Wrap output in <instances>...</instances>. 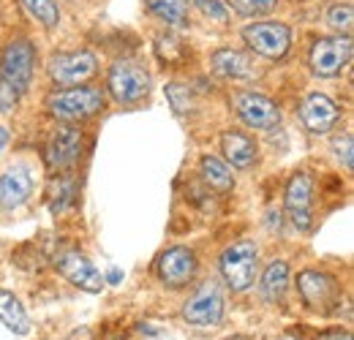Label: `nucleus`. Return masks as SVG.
<instances>
[{"label": "nucleus", "instance_id": "obj_14", "mask_svg": "<svg viewBox=\"0 0 354 340\" xmlns=\"http://www.w3.org/2000/svg\"><path fill=\"white\" fill-rule=\"evenodd\" d=\"M82 153V133L74 126H60L46 147V161L52 169H71Z\"/></svg>", "mask_w": 354, "mask_h": 340}, {"label": "nucleus", "instance_id": "obj_2", "mask_svg": "<svg viewBox=\"0 0 354 340\" xmlns=\"http://www.w3.org/2000/svg\"><path fill=\"white\" fill-rule=\"evenodd\" d=\"M221 275L226 286L232 292H245L254 286L257 281V270H259V248L254 240H237L234 245H229L221 254Z\"/></svg>", "mask_w": 354, "mask_h": 340}, {"label": "nucleus", "instance_id": "obj_18", "mask_svg": "<svg viewBox=\"0 0 354 340\" xmlns=\"http://www.w3.org/2000/svg\"><path fill=\"white\" fill-rule=\"evenodd\" d=\"M221 153L234 169H248L257 158V144L251 136L240 131H226L221 136Z\"/></svg>", "mask_w": 354, "mask_h": 340}, {"label": "nucleus", "instance_id": "obj_23", "mask_svg": "<svg viewBox=\"0 0 354 340\" xmlns=\"http://www.w3.org/2000/svg\"><path fill=\"white\" fill-rule=\"evenodd\" d=\"M22 6L28 8L30 17H36L44 28H55L60 22V8L55 0H22Z\"/></svg>", "mask_w": 354, "mask_h": 340}, {"label": "nucleus", "instance_id": "obj_8", "mask_svg": "<svg viewBox=\"0 0 354 340\" xmlns=\"http://www.w3.org/2000/svg\"><path fill=\"white\" fill-rule=\"evenodd\" d=\"M95 74V55L88 49L80 52H60L49 57V77L63 87L88 82Z\"/></svg>", "mask_w": 354, "mask_h": 340}, {"label": "nucleus", "instance_id": "obj_17", "mask_svg": "<svg viewBox=\"0 0 354 340\" xmlns=\"http://www.w3.org/2000/svg\"><path fill=\"white\" fill-rule=\"evenodd\" d=\"M210 66L218 77H226V79H251L257 74L254 68V60L237 49H218L213 52L210 57Z\"/></svg>", "mask_w": 354, "mask_h": 340}, {"label": "nucleus", "instance_id": "obj_31", "mask_svg": "<svg viewBox=\"0 0 354 340\" xmlns=\"http://www.w3.org/2000/svg\"><path fill=\"white\" fill-rule=\"evenodd\" d=\"M118 281H120V270H112L109 272V283H118Z\"/></svg>", "mask_w": 354, "mask_h": 340}, {"label": "nucleus", "instance_id": "obj_30", "mask_svg": "<svg viewBox=\"0 0 354 340\" xmlns=\"http://www.w3.org/2000/svg\"><path fill=\"white\" fill-rule=\"evenodd\" d=\"M6 144H8V131H6V128L0 126V150H3Z\"/></svg>", "mask_w": 354, "mask_h": 340}, {"label": "nucleus", "instance_id": "obj_25", "mask_svg": "<svg viewBox=\"0 0 354 340\" xmlns=\"http://www.w3.org/2000/svg\"><path fill=\"white\" fill-rule=\"evenodd\" d=\"M226 3L243 17H262L278 6V0H226Z\"/></svg>", "mask_w": 354, "mask_h": 340}, {"label": "nucleus", "instance_id": "obj_3", "mask_svg": "<svg viewBox=\"0 0 354 340\" xmlns=\"http://www.w3.org/2000/svg\"><path fill=\"white\" fill-rule=\"evenodd\" d=\"M46 106L52 117L63 123H77V120H88L104 109V93L98 87H71V90H60L49 95Z\"/></svg>", "mask_w": 354, "mask_h": 340}, {"label": "nucleus", "instance_id": "obj_15", "mask_svg": "<svg viewBox=\"0 0 354 340\" xmlns=\"http://www.w3.org/2000/svg\"><path fill=\"white\" fill-rule=\"evenodd\" d=\"M297 289H300V294L306 299V305L313 308V310H327V305H333L338 299V283L330 275L316 272V270L300 272Z\"/></svg>", "mask_w": 354, "mask_h": 340}, {"label": "nucleus", "instance_id": "obj_26", "mask_svg": "<svg viewBox=\"0 0 354 340\" xmlns=\"http://www.w3.org/2000/svg\"><path fill=\"white\" fill-rule=\"evenodd\" d=\"M167 95H169V104H172V109H175L177 115H185L191 106H194V93H191V87L185 85H167Z\"/></svg>", "mask_w": 354, "mask_h": 340}, {"label": "nucleus", "instance_id": "obj_16", "mask_svg": "<svg viewBox=\"0 0 354 340\" xmlns=\"http://www.w3.org/2000/svg\"><path fill=\"white\" fill-rule=\"evenodd\" d=\"M33 193V177L25 167H11L0 177V207L17 210L22 207Z\"/></svg>", "mask_w": 354, "mask_h": 340}, {"label": "nucleus", "instance_id": "obj_12", "mask_svg": "<svg viewBox=\"0 0 354 340\" xmlns=\"http://www.w3.org/2000/svg\"><path fill=\"white\" fill-rule=\"evenodd\" d=\"M234 106H237V115L240 120L248 128H257V131H270L281 123V112L278 106L265 98V95H257V93H240L234 98Z\"/></svg>", "mask_w": 354, "mask_h": 340}, {"label": "nucleus", "instance_id": "obj_4", "mask_svg": "<svg viewBox=\"0 0 354 340\" xmlns=\"http://www.w3.org/2000/svg\"><path fill=\"white\" fill-rule=\"evenodd\" d=\"M223 316V292L216 281L202 283L183 305V319L194 327H213Z\"/></svg>", "mask_w": 354, "mask_h": 340}, {"label": "nucleus", "instance_id": "obj_10", "mask_svg": "<svg viewBox=\"0 0 354 340\" xmlns=\"http://www.w3.org/2000/svg\"><path fill=\"white\" fill-rule=\"evenodd\" d=\"M310 196H313V182L306 171H295L286 182L283 193V207L295 229L308 232L310 229Z\"/></svg>", "mask_w": 354, "mask_h": 340}, {"label": "nucleus", "instance_id": "obj_22", "mask_svg": "<svg viewBox=\"0 0 354 340\" xmlns=\"http://www.w3.org/2000/svg\"><path fill=\"white\" fill-rule=\"evenodd\" d=\"M147 8L172 28L188 25V0H147Z\"/></svg>", "mask_w": 354, "mask_h": 340}, {"label": "nucleus", "instance_id": "obj_6", "mask_svg": "<svg viewBox=\"0 0 354 340\" xmlns=\"http://www.w3.org/2000/svg\"><path fill=\"white\" fill-rule=\"evenodd\" d=\"M243 41L248 44L254 52H259L262 57L278 60L289 52L292 33L283 22H254V25L243 28Z\"/></svg>", "mask_w": 354, "mask_h": 340}, {"label": "nucleus", "instance_id": "obj_11", "mask_svg": "<svg viewBox=\"0 0 354 340\" xmlns=\"http://www.w3.org/2000/svg\"><path fill=\"white\" fill-rule=\"evenodd\" d=\"M196 275V254L191 248H169L158 258V278L169 286V289H180L185 283H191Z\"/></svg>", "mask_w": 354, "mask_h": 340}, {"label": "nucleus", "instance_id": "obj_32", "mask_svg": "<svg viewBox=\"0 0 354 340\" xmlns=\"http://www.w3.org/2000/svg\"><path fill=\"white\" fill-rule=\"evenodd\" d=\"M229 340H251V338H245V335H234V338H229Z\"/></svg>", "mask_w": 354, "mask_h": 340}, {"label": "nucleus", "instance_id": "obj_24", "mask_svg": "<svg viewBox=\"0 0 354 340\" xmlns=\"http://www.w3.org/2000/svg\"><path fill=\"white\" fill-rule=\"evenodd\" d=\"M327 22L330 28L338 33V36H349L352 33V22H354V8L349 3H338L327 11Z\"/></svg>", "mask_w": 354, "mask_h": 340}, {"label": "nucleus", "instance_id": "obj_13", "mask_svg": "<svg viewBox=\"0 0 354 340\" xmlns=\"http://www.w3.org/2000/svg\"><path fill=\"white\" fill-rule=\"evenodd\" d=\"M338 117H341L338 104L324 93H310L300 104V120L310 133H327L338 123Z\"/></svg>", "mask_w": 354, "mask_h": 340}, {"label": "nucleus", "instance_id": "obj_7", "mask_svg": "<svg viewBox=\"0 0 354 340\" xmlns=\"http://www.w3.org/2000/svg\"><path fill=\"white\" fill-rule=\"evenodd\" d=\"M349 60H352V39L349 36L319 39L310 49V71L316 77H335L346 68Z\"/></svg>", "mask_w": 354, "mask_h": 340}, {"label": "nucleus", "instance_id": "obj_29", "mask_svg": "<svg viewBox=\"0 0 354 340\" xmlns=\"http://www.w3.org/2000/svg\"><path fill=\"white\" fill-rule=\"evenodd\" d=\"M319 340H352V332H346V330H327V332H322Z\"/></svg>", "mask_w": 354, "mask_h": 340}, {"label": "nucleus", "instance_id": "obj_5", "mask_svg": "<svg viewBox=\"0 0 354 340\" xmlns=\"http://www.w3.org/2000/svg\"><path fill=\"white\" fill-rule=\"evenodd\" d=\"M109 93L120 104H136L150 93V74L133 60H120L109 71Z\"/></svg>", "mask_w": 354, "mask_h": 340}, {"label": "nucleus", "instance_id": "obj_27", "mask_svg": "<svg viewBox=\"0 0 354 340\" xmlns=\"http://www.w3.org/2000/svg\"><path fill=\"white\" fill-rule=\"evenodd\" d=\"M333 150H335V158L344 161V169L352 171L354 169V142H352V133H344V136H335L333 139Z\"/></svg>", "mask_w": 354, "mask_h": 340}, {"label": "nucleus", "instance_id": "obj_28", "mask_svg": "<svg viewBox=\"0 0 354 340\" xmlns=\"http://www.w3.org/2000/svg\"><path fill=\"white\" fill-rule=\"evenodd\" d=\"M194 3H196V8H199L205 17H210V19H216V22H226V17H229L223 0H194Z\"/></svg>", "mask_w": 354, "mask_h": 340}, {"label": "nucleus", "instance_id": "obj_19", "mask_svg": "<svg viewBox=\"0 0 354 340\" xmlns=\"http://www.w3.org/2000/svg\"><path fill=\"white\" fill-rule=\"evenodd\" d=\"M286 289H289V264L283 258H275L267 264L262 275V297L267 302H281Z\"/></svg>", "mask_w": 354, "mask_h": 340}, {"label": "nucleus", "instance_id": "obj_20", "mask_svg": "<svg viewBox=\"0 0 354 340\" xmlns=\"http://www.w3.org/2000/svg\"><path fill=\"white\" fill-rule=\"evenodd\" d=\"M0 321L14 332V335H28L30 332V319L22 308V302L14 297L11 292H3L0 289Z\"/></svg>", "mask_w": 354, "mask_h": 340}, {"label": "nucleus", "instance_id": "obj_1", "mask_svg": "<svg viewBox=\"0 0 354 340\" xmlns=\"http://www.w3.org/2000/svg\"><path fill=\"white\" fill-rule=\"evenodd\" d=\"M36 49L25 39L11 41L0 55V112H8L33 82Z\"/></svg>", "mask_w": 354, "mask_h": 340}, {"label": "nucleus", "instance_id": "obj_21", "mask_svg": "<svg viewBox=\"0 0 354 340\" xmlns=\"http://www.w3.org/2000/svg\"><path fill=\"white\" fill-rule=\"evenodd\" d=\"M199 171H202V177H205V182L210 185V188H216V191H232V185H234V174L232 169L223 164L221 158H216V155H205L202 161H199Z\"/></svg>", "mask_w": 354, "mask_h": 340}, {"label": "nucleus", "instance_id": "obj_9", "mask_svg": "<svg viewBox=\"0 0 354 340\" xmlns=\"http://www.w3.org/2000/svg\"><path fill=\"white\" fill-rule=\"evenodd\" d=\"M55 267L60 270V275L74 283L77 289L82 292H90V294H98L104 289V275L95 270V264L90 261L88 256H82L80 251H66L55 258Z\"/></svg>", "mask_w": 354, "mask_h": 340}]
</instances>
